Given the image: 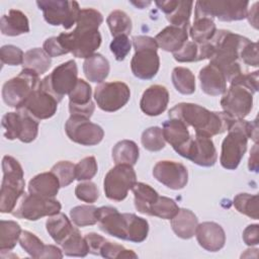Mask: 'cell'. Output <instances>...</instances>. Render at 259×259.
Wrapping results in <instances>:
<instances>
[{
  "instance_id": "obj_1",
  "label": "cell",
  "mask_w": 259,
  "mask_h": 259,
  "mask_svg": "<svg viewBox=\"0 0 259 259\" xmlns=\"http://www.w3.org/2000/svg\"><path fill=\"white\" fill-rule=\"evenodd\" d=\"M168 115L193 127L196 134L209 138L228 132L236 119L225 111H209L201 105L186 102L173 106Z\"/></svg>"
},
{
  "instance_id": "obj_2",
  "label": "cell",
  "mask_w": 259,
  "mask_h": 259,
  "mask_svg": "<svg viewBox=\"0 0 259 259\" xmlns=\"http://www.w3.org/2000/svg\"><path fill=\"white\" fill-rule=\"evenodd\" d=\"M213 48V55L209 64L218 67L228 82L247 72L241 62V52L250 41L249 38L226 29L217 30L209 40Z\"/></svg>"
},
{
  "instance_id": "obj_3",
  "label": "cell",
  "mask_w": 259,
  "mask_h": 259,
  "mask_svg": "<svg viewBox=\"0 0 259 259\" xmlns=\"http://www.w3.org/2000/svg\"><path fill=\"white\" fill-rule=\"evenodd\" d=\"M97 223L105 234L134 243L145 241L149 233L147 220L135 213H120L112 206L97 208Z\"/></svg>"
},
{
  "instance_id": "obj_4",
  "label": "cell",
  "mask_w": 259,
  "mask_h": 259,
  "mask_svg": "<svg viewBox=\"0 0 259 259\" xmlns=\"http://www.w3.org/2000/svg\"><path fill=\"white\" fill-rule=\"evenodd\" d=\"M258 124L257 120L247 121L244 118L235 119L228 135L222 143V151L220 162L221 165L228 170H235L247 150L248 140L252 139L257 143Z\"/></svg>"
},
{
  "instance_id": "obj_5",
  "label": "cell",
  "mask_w": 259,
  "mask_h": 259,
  "mask_svg": "<svg viewBox=\"0 0 259 259\" xmlns=\"http://www.w3.org/2000/svg\"><path fill=\"white\" fill-rule=\"evenodd\" d=\"M3 179L0 191V211L9 213L16 207L19 198L24 193V174L21 165L11 156L2 160Z\"/></svg>"
},
{
  "instance_id": "obj_6",
  "label": "cell",
  "mask_w": 259,
  "mask_h": 259,
  "mask_svg": "<svg viewBox=\"0 0 259 259\" xmlns=\"http://www.w3.org/2000/svg\"><path fill=\"white\" fill-rule=\"evenodd\" d=\"M58 38L67 53H72L74 57L80 59L92 56L101 45L98 27L84 21H77L73 31L62 32Z\"/></svg>"
},
{
  "instance_id": "obj_7",
  "label": "cell",
  "mask_w": 259,
  "mask_h": 259,
  "mask_svg": "<svg viewBox=\"0 0 259 259\" xmlns=\"http://www.w3.org/2000/svg\"><path fill=\"white\" fill-rule=\"evenodd\" d=\"M132 40L135 48V55L131 61L133 74L142 80L154 78L160 68L157 41L154 37L147 35H136Z\"/></svg>"
},
{
  "instance_id": "obj_8",
  "label": "cell",
  "mask_w": 259,
  "mask_h": 259,
  "mask_svg": "<svg viewBox=\"0 0 259 259\" xmlns=\"http://www.w3.org/2000/svg\"><path fill=\"white\" fill-rule=\"evenodd\" d=\"M35 72L22 69L21 72L8 81L2 87V98L10 107L21 108L30 94L38 88L40 80Z\"/></svg>"
},
{
  "instance_id": "obj_9",
  "label": "cell",
  "mask_w": 259,
  "mask_h": 259,
  "mask_svg": "<svg viewBox=\"0 0 259 259\" xmlns=\"http://www.w3.org/2000/svg\"><path fill=\"white\" fill-rule=\"evenodd\" d=\"M248 1L218 0L197 1L194 9V19L208 17L218 18L221 21H236L247 17Z\"/></svg>"
},
{
  "instance_id": "obj_10",
  "label": "cell",
  "mask_w": 259,
  "mask_h": 259,
  "mask_svg": "<svg viewBox=\"0 0 259 259\" xmlns=\"http://www.w3.org/2000/svg\"><path fill=\"white\" fill-rule=\"evenodd\" d=\"M78 81V70L74 60H69L56 67L51 74L40 80L39 88L53 95L59 102L64 95L74 89Z\"/></svg>"
},
{
  "instance_id": "obj_11",
  "label": "cell",
  "mask_w": 259,
  "mask_h": 259,
  "mask_svg": "<svg viewBox=\"0 0 259 259\" xmlns=\"http://www.w3.org/2000/svg\"><path fill=\"white\" fill-rule=\"evenodd\" d=\"M1 124L5 130L4 137L7 140L18 139L22 143H31L38 133L37 119L23 108L5 113Z\"/></svg>"
},
{
  "instance_id": "obj_12",
  "label": "cell",
  "mask_w": 259,
  "mask_h": 259,
  "mask_svg": "<svg viewBox=\"0 0 259 259\" xmlns=\"http://www.w3.org/2000/svg\"><path fill=\"white\" fill-rule=\"evenodd\" d=\"M61 203L54 197H44L36 194L23 193L12 214L18 219L36 221L42 217L59 213Z\"/></svg>"
},
{
  "instance_id": "obj_13",
  "label": "cell",
  "mask_w": 259,
  "mask_h": 259,
  "mask_svg": "<svg viewBox=\"0 0 259 259\" xmlns=\"http://www.w3.org/2000/svg\"><path fill=\"white\" fill-rule=\"evenodd\" d=\"M36 5L42 11L45 20L54 26L62 25L65 29L71 28L76 22L80 7L76 1L41 0Z\"/></svg>"
},
{
  "instance_id": "obj_14",
  "label": "cell",
  "mask_w": 259,
  "mask_h": 259,
  "mask_svg": "<svg viewBox=\"0 0 259 259\" xmlns=\"http://www.w3.org/2000/svg\"><path fill=\"white\" fill-rule=\"evenodd\" d=\"M137 182L136 172L131 165L118 164L111 168L105 175L103 188L107 198L114 201L123 200L128 190Z\"/></svg>"
},
{
  "instance_id": "obj_15",
  "label": "cell",
  "mask_w": 259,
  "mask_h": 259,
  "mask_svg": "<svg viewBox=\"0 0 259 259\" xmlns=\"http://www.w3.org/2000/svg\"><path fill=\"white\" fill-rule=\"evenodd\" d=\"M176 153L203 167L213 166L218 159L212 140L207 136L196 133L194 136H190L188 142L182 148L178 149Z\"/></svg>"
},
{
  "instance_id": "obj_16",
  "label": "cell",
  "mask_w": 259,
  "mask_h": 259,
  "mask_svg": "<svg viewBox=\"0 0 259 259\" xmlns=\"http://www.w3.org/2000/svg\"><path fill=\"white\" fill-rule=\"evenodd\" d=\"M131 97L128 86L120 81L102 82L96 86L94 99L100 109L113 112L123 107Z\"/></svg>"
},
{
  "instance_id": "obj_17",
  "label": "cell",
  "mask_w": 259,
  "mask_h": 259,
  "mask_svg": "<svg viewBox=\"0 0 259 259\" xmlns=\"http://www.w3.org/2000/svg\"><path fill=\"white\" fill-rule=\"evenodd\" d=\"M253 94L247 87L231 83L221 99L223 111L236 119L245 118L253 107Z\"/></svg>"
},
{
  "instance_id": "obj_18",
  "label": "cell",
  "mask_w": 259,
  "mask_h": 259,
  "mask_svg": "<svg viewBox=\"0 0 259 259\" xmlns=\"http://www.w3.org/2000/svg\"><path fill=\"white\" fill-rule=\"evenodd\" d=\"M65 132L71 141L82 146H95L104 137L100 125L81 116H70L65 123Z\"/></svg>"
},
{
  "instance_id": "obj_19",
  "label": "cell",
  "mask_w": 259,
  "mask_h": 259,
  "mask_svg": "<svg viewBox=\"0 0 259 259\" xmlns=\"http://www.w3.org/2000/svg\"><path fill=\"white\" fill-rule=\"evenodd\" d=\"M153 176L170 189H182L188 181L187 168L175 161H159L153 168Z\"/></svg>"
},
{
  "instance_id": "obj_20",
  "label": "cell",
  "mask_w": 259,
  "mask_h": 259,
  "mask_svg": "<svg viewBox=\"0 0 259 259\" xmlns=\"http://www.w3.org/2000/svg\"><path fill=\"white\" fill-rule=\"evenodd\" d=\"M59 101L50 93L40 89H35L21 107L29 112L36 119H47L52 117L58 108Z\"/></svg>"
},
{
  "instance_id": "obj_21",
  "label": "cell",
  "mask_w": 259,
  "mask_h": 259,
  "mask_svg": "<svg viewBox=\"0 0 259 259\" xmlns=\"http://www.w3.org/2000/svg\"><path fill=\"white\" fill-rule=\"evenodd\" d=\"M169 102V92L165 86L152 85L147 88L141 98L140 107L149 116H157L164 112Z\"/></svg>"
},
{
  "instance_id": "obj_22",
  "label": "cell",
  "mask_w": 259,
  "mask_h": 259,
  "mask_svg": "<svg viewBox=\"0 0 259 259\" xmlns=\"http://www.w3.org/2000/svg\"><path fill=\"white\" fill-rule=\"evenodd\" d=\"M195 237L198 244L209 252L221 250L226 243L224 229L217 223L204 222L197 225Z\"/></svg>"
},
{
  "instance_id": "obj_23",
  "label": "cell",
  "mask_w": 259,
  "mask_h": 259,
  "mask_svg": "<svg viewBox=\"0 0 259 259\" xmlns=\"http://www.w3.org/2000/svg\"><path fill=\"white\" fill-rule=\"evenodd\" d=\"M158 8L163 11L166 15L170 25L180 27H190L189 19L191 16L192 1H180V0H169V1H156Z\"/></svg>"
},
{
  "instance_id": "obj_24",
  "label": "cell",
  "mask_w": 259,
  "mask_h": 259,
  "mask_svg": "<svg viewBox=\"0 0 259 259\" xmlns=\"http://www.w3.org/2000/svg\"><path fill=\"white\" fill-rule=\"evenodd\" d=\"M201 90L211 96L222 95L227 90V79L224 73L214 65L208 64L199 71Z\"/></svg>"
},
{
  "instance_id": "obj_25",
  "label": "cell",
  "mask_w": 259,
  "mask_h": 259,
  "mask_svg": "<svg viewBox=\"0 0 259 259\" xmlns=\"http://www.w3.org/2000/svg\"><path fill=\"white\" fill-rule=\"evenodd\" d=\"M189 27L168 25L155 36V40L163 51L175 53L187 41Z\"/></svg>"
},
{
  "instance_id": "obj_26",
  "label": "cell",
  "mask_w": 259,
  "mask_h": 259,
  "mask_svg": "<svg viewBox=\"0 0 259 259\" xmlns=\"http://www.w3.org/2000/svg\"><path fill=\"white\" fill-rule=\"evenodd\" d=\"M60 187V181L52 171L37 174L28 182V192L44 197H55Z\"/></svg>"
},
{
  "instance_id": "obj_27",
  "label": "cell",
  "mask_w": 259,
  "mask_h": 259,
  "mask_svg": "<svg viewBox=\"0 0 259 259\" xmlns=\"http://www.w3.org/2000/svg\"><path fill=\"white\" fill-rule=\"evenodd\" d=\"M0 29L4 35H20L29 31V21L22 11L10 9L8 14H4L1 17Z\"/></svg>"
},
{
  "instance_id": "obj_28",
  "label": "cell",
  "mask_w": 259,
  "mask_h": 259,
  "mask_svg": "<svg viewBox=\"0 0 259 259\" xmlns=\"http://www.w3.org/2000/svg\"><path fill=\"white\" fill-rule=\"evenodd\" d=\"M162 131L165 141L172 146L175 152L182 148L191 136L189 134L188 126L175 118L165 120L162 125Z\"/></svg>"
},
{
  "instance_id": "obj_29",
  "label": "cell",
  "mask_w": 259,
  "mask_h": 259,
  "mask_svg": "<svg viewBox=\"0 0 259 259\" xmlns=\"http://www.w3.org/2000/svg\"><path fill=\"white\" fill-rule=\"evenodd\" d=\"M197 225V217L187 208H179L178 212L171 219L172 230L181 239L192 238L195 235Z\"/></svg>"
},
{
  "instance_id": "obj_30",
  "label": "cell",
  "mask_w": 259,
  "mask_h": 259,
  "mask_svg": "<svg viewBox=\"0 0 259 259\" xmlns=\"http://www.w3.org/2000/svg\"><path fill=\"white\" fill-rule=\"evenodd\" d=\"M109 62L101 54H93L85 59L83 72L87 80L94 83H102L109 73Z\"/></svg>"
},
{
  "instance_id": "obj_31",
  "label": "cell",
  "mask_w": 259,
  "mask_h": 259,
  "mask_svg": "<svg viewBox=\"0 0 259 259\" xmlns=\"http://www.w3.org/2000/svg\"><path fill=\"white\" fill-rule=\"evenodd\" d=\"M46 228L49 235L59 245H61L75 229L68 217L62 212L50 215L46 222Z\"/></svg>"
},
{
  "instance_id": "obj_32",
  "label": "cell",
  "mask_w": 259,
  "mask_h": 259,
  "mask_svg": "<svg viewBox=\"0 0 259 259\" xmlns=\"http://www.w3.org/2000/svg\"><path fill=\"white\" fill-rule=\"evenodd\" d=\"M135 196V206L141 213L148 214L151 205L158 199V192L150 185L143 182H136L132 188Z\"/></svg>"
},
{
  "instance_id": "obj_33",
  "label": "cell",
  "mask_w": 259,
  "mask_h": 259,
  "mask_svg": "<svg viewBox=\"0 0 259 259\" xmlns=\"http://www.w3.org/2000/svg\"><path fill=\"white\" fill-rule=\"evenodd\" d=\"M51 57L40 48H33L24 53L22 67L35 72L37 75L45 74L51 67Z\"/></svg>"
},
{
  "instance_id": "obj_34",
  "label": "cell",
  "mask_w": 259,
  "mask_h": 259,
  "mask_svg": "<svg viewBox=\"0 0 259 259\" xmlns=\"http://www.w3.org/2000/svg\"><path fill=\"white\" fill-rule=\"evenodd\" d=\"M139 147L134 141L122 140L112 149V159L115 165L126 164L134 166L139 159Z\"/></svg>"
},
{
  "instance_id": "obj_35",
  "label": "cell",
  "mask_w": 259,
  "mask_h": 259,
  "mask_svg": "<svg viewBox=\"0 0 259 259\" xmlns=\"http://www.w3.org/2000/svg\"><path fill=\"white\" fill-rule=\"evenodd\" d=\"M20 226L14 221L0 222V251L1 253L11 251L19 241L21 235Z\"/></svg>"
},
{
  "instance_id": "obj_36",
  "label": "cell",
  "mask_w": 259,
  "mask_h": 259,
  "mask_svg": "<svg viewBox=\"0 0 259 259\" xmlns=\"http://www.w3.org/2000/svg\"><path fill=\"white\" fill-rule=\"evenodd\" d=\"M217 31L215 24L208 17L194 19L193 24L189 27V35L192 41L196 44H204L209 41Z\"/></svg>"
},
{
  "instance_id": "obj_37",
  "label": "cell",
  "mask_w": 259,
  "mask_h": 259,
  "mask_svg": "<svg viewBox=\"0 0 259 259\" xmlns=\"http://www.w3.org/2000/svg\"><path fill=\"white\" fill-rule=\"evenodd\" d=\"M62 251L67 256L84 257L89 253L88 244L85 237H82L79 230L75 227L73 232L61 244Z\"/></svg>"
},
{
  "instance_id": "obj_38",
  "label": "cell",
  "mask_w": 259,
  "mask_h": 259,
  "mask_svg": "<svg viewBox=\"0 0 259 259\" xmlns=\"http://www.w3.org/2000/svg\"><path fill=\"white\" fill-rule=\"evenodd\" d=\"M171 78L174 87L181 94L189 95L195 91V77L188 68H174L172 71Z\"/></svg>"
},
{
  "instance_id": "obj_39",
  "label": "cell",
  "mask_w": 259,
  "mask_h": 259,
  "mask_svg": "<svg viewBox=\"0 0 259 259\" xmlns=\"http://www.w3.org/2000/svg\"><path fill=\"white\" fill-rule=\"evenodd\" d=\"M110 33L113 37L118 35H127L132 31V20L122 10H113L106 18Z\"/></svg>"
},
{
  "instance_id": "obj_40",
  "label": "cell",
  "mask_w": 259,
  "mask_h": 259,
  "mask_svg": "<svg viewBox=\"0 0 259 259\" xmlns=\"http://www.w3.org/2000/svg\"><path fill=\"white\" fill-rule=\"evenodd\" d=\"M97 208L94 205H78L71 208L70 218L78 227L92 226L97 223Z\"/></svg>"
},
{
  "instance_id": "obj_41",
  "label": "cell",
  "mask_w": 259,
  "mask_h": 259,
  "mask_svg": "<svg viewBox=\"0 0 259 259\" xmlns=\"http://www.w3.org/2000/svg\"><path fill=\"white\" fill-rule=\"evenodd\" d=\"M236 209L253 219L258 220V195L249 193H239L234 197Z\"/></svg>"
},
{
  "instance_id": "obj_42",
  "label": "cell",
  "mask_w": 259,
  "mask_h": 259,
  "mask_svg": "<svg viewBox=\"0 0 259 259\" xmlns=\"http://www.w3.org/2000/svg\"><path fill=\"white\" fill-rule=\"evenodd\" d=\"M179 210V206L172 198L160 196L151 205L149 215H155L164 220H171Z\"/></svg>"
},
{
  "instance_id": "obj_43",
  "label": "cell",
  "mask_w": 259,
  "mask_h": 259,
  "mask_svg": "<svg viewBox=\"0 0 259 259\" xmlns=\"http://www.w3.org/2000/svg\"><path fill=\"white\" fill-rule=\"evenodd\" d=\"M141 142L143 147L151 152H157L164 149L166 144L163 131L159 126H151L145 130L142 134Z\"/></svg>"
},
{
  "instance_id": "obj_44",
  "label": "cell",
  "mask_w": 259,
  "mask_h": 259,
  "mask_svg": "<svg viewBox=\"0 0 259 259\" xmlns=\"http://www.w3.org/2000/svg\"><path fill=\"white\" fill-rule=\"evenodd\" d=\"M19 244L21 248L32 258H41L42 252L45 250V244L42 241L37 238L34 234L28 231H22Z\"/></svg>"
},
{
  "instance_id": "obj_45",
  "label": "cell",
  "mask_w": 259,
  "mask_h": 259,
  "mask_svg": "<svg viewBox=\"0 0 259 259\" xmlns=\"http://www.w3.org/2000/svg\"><path fill=\"white\" fill-rule=\"evenodd\" d=\"M99 255H101L103 258H108V259H114V258L137 259L138 258V255L134 251L127 250L122 245L112 243L107 240L101 246Z\"/></svg>"
},
{
  "instance_id": "obj_46",
  "label": "cell",
  "mask_w": 259,
  "mask_h": 259,
  "mask_svg": "<svg viewBox=\"0 0 259 259\" xmlns=\"http://www.w3.org/2000/svg\"><path fill=\"white\" fill-rule=\"evenodd\" d=\"M92 89L89 83L83 79H78L74 89L69 93V104L85 105L91 100Z\"/></svg>"
},
{
  "instance_id": "obj_47",
  "label": "cell",
  "mask_w": 259,
  "mask_h": 259,
  "mask_svg": "<svg viewBox=\"0 0 259 259\" xmlns=\"http://www.w3.org/2000/svg\"><path fill=\"white\" fill-rule=\"evenodd\" d=\"M51 171L58 177L61 187L70 185L76 179L75 164L70 161H60L55 164Z\"/></svg>"
},
{
  "instance_id": "obj_48",
  "label": "cell",
  "mask_w": 259,
  "mask_h": 259,
  "mask_svg": "<svg viewBox=\"0 0 259 259\" xmlns=\"http://www.w3.org/2000/svg\"><path fill=\"white\" fill-rule=\"evenodd\" d=\"M97 162L95 157L88 156L80 160L75 165V173L76 179L79 181L90 180L97 173Z\"/></svg>"
},
{
  "instance_id": "obj_49",
  "label": "cell",
  "mask_w": 259,
  "mask_h": 259,
  "mask_svg": "<svg viewBox=\"0 0 259 259\" xmlns=\"http://www.w3.org/2000/svg\"><path fill=\"white\" fill-rule=\"evenodd\" d=\"M75 194L78 199L88 203L95 202L99 197V191L96 184L90 180L79 183L75 188Z\"/></svg>"
},
{
  "instance_id": "obj_50",
  "label": "cell",
  "mask_w": 259,
  "mask_h": 259,
  "mask_svg": "<svg viewBox=\"0 0 259 259\" xmlns=\"http://www.w3.org/2000/svg\"><path fill=\"white\" fill-rule=\"evenodd\" d=\"M23 57L24 54L18 47L6 45L0 49V59L2 64H7L9 66L22 65Z\"/></svg>"
},
{
  "instance_id": "obj_51",
  "label": "cell",
  "mask_w": 259,
  "mask_h": 259,
  "mask_svg": "<svg viewBox=\"0 0 259 259\" xmlns=\"http://www.w3.org/2000/svg\"><path fill=\"white\" fill-rule=\"evenodd\" d=\"M109 48L117 61H123L132 49V40L127 35H118L113 37Z\"/></svg>"
},
{
  "instance_id": "obj_52",
  "label": "cell",
  "mask_w": 259,
  "mask_h": 259,
  "mask_svg": "<svg viewBox=\"0 0 259 259\" xmlns=\"http://www.w3.org/2000/svg\"><path fill=\"white\" fill-rule=\"evenodd\" d=\"M199 55L198 44L194 41H186L183 47L177 52L173 53V57L177 62L188 63V62H197Z\"/></svg>"
},
{
  "instance_id": "obj_53",
  "label": "cell",
  "mask_w": 259,
  "mask_h": 259,
  "mask_svg": "<svg viewBox=\"0 0 259 259\" xmlns=\"http://www.w3.org/2000/svg\"><path fill=\"white\" fill-rule=\"evenodd\" d=\"M240 58L244 65L258 67V44L250 40L242 50Z\"/></svg>"
},
{
  "instance_id": "obj_54",
  "label": "cell",
  "mask_w": 259,
  "mask_h": 259,
  "mask_svg": "<svg viewBox=\"0 0 259 259\" xmlns=\"http://www.w3.org/2000/svg\"><path fill=\"white\" fill-rule=\"evenodd\" d=\"M259 76V72L258 71H255V72H252V73H244V74H241L239 75L238 77L234 78L231 82V83H237V84H241L245 87H247L252 93H256L258 91V78Z\"/></svg>"
},
{
  "instance_id": "obj_55",
  "label": "cell",
  "mask_w": 259,
  "mask_h": 259,
  "mask_svg": "<svg viewBox=\"0 0 259 259\" xmlns=\"http://www.w3.org/2000/svg\"><path fill=\"white\" fill-rule=\"evenodd\" d=\"M42 49L51 58L68 54L67 51L62 46V44L60 42L58 36H52L47 38L42 45Z\"/></svg>"
},
{
  "instance_id": "obj_56",
  "label": "cell",
  "mask_w": 259,
  "mask_h": 259,
  "mask_svg": "<svg viewBox=\"0 0 259 259\" xmlns=\"http://www.w3.org/2000/svg\"><path fill=\"white\" fill-rule=\"evenodd\" d=\"M95 109V105L93 101H90L85 105H73L69 104V111L71 116H81L85 118H89L92 116Z\"/></svg>"
},
{
  "instance_id": "obj_57",
  "label": "cell",
  "mask_w": 259,
  "mask_h": 259,
  "mask_svg": "<svg viewBox=\"0 0 259 259\" xmlns=\"http://www.w3.org/2000/svg\"><path fill=\"white\" fill-rule=\"evenodd\" d=\"M86 242L88 244L89 248V253L93 255H99L100 248L103 245V243L106 241L105 238L102 236L96 234V233H88L85 235Z\"/></svg>"
},
{
  "instance_id": "obj_58",
  "label": "cell",
  "mask_w": 259,
  "mask_h": 259,
  "mask_svg": "<svg viewBox=\"0 0 259 259\" xmlns=\"http://www.w3.org/2000/svg\"><path fill=\"white\" fill-rule=\"evenodd\" d=\"M243 240L248 246L259 244V226L257 224L249 225L243 232Z\"/></svg>"
},
{
  "instance_id": "obj_59",
  "label": "cell",
  "mask_w": 259,
  "mask_h": 259,
  "mask_svg": "<svg viewBox=\"0 0 259 259\" xmlns=\"http://www.w3.org/2000/svg\"><path fill=\"white\" fill-rule=\"evenodd\" d=\"M63 251L54 245H46L41 258H62Z\"/></svg>"
},
{
  "instance_id": "obj_60",
  "label": "cell",
  "mask_w": 259,
  "mask_h": 259,
  "mask_svg": "<svg viewBox=\"0 0 259 259\" xmlns=\"http://www.w3.org/2000/svg\"><path fill=\"white\" fill-rule=\"evenodd\" d=\"M248 167H249L250 171H254V172L258 171V146H257V144H255L254 147L250 151Z\"/></svg>"
},
{
  "instance_id": "obj_61",
  "label": "cell",
  "mask_w": 259,
  "mask_h": 259,
  "mask_svg": "<svg viewBox=\"0 0 259 259\" xmlns=\"http://www.w3.org/2000/svg\"><path fill=\"white\" fill-rule=\"evenodd\" d=\"M257 5H258V2H255L253 7L250 10H248V12H247V18H248L249 22L256 29L258 28V20H257V11H258V9H257Z\"/></svg>"
},
{
  "instance_id": "obj_62",
  "label": "cell",
  "mask_w": 259,
  "mask_h": 259,
  "mask_svg": "<svg viewBox=\"0 0 259 259\" xmlns=\"http://www.w3.org/2000/svg\"><path fill=\"white\" fill-rule=\"evenodd\" d=\"M132 4L136 5V6H137V7H139L140 9H142V8H144L145 6H147V5L151 4V2H144V1H138V2H132Z\"/></svg>"
}]
</instances>
